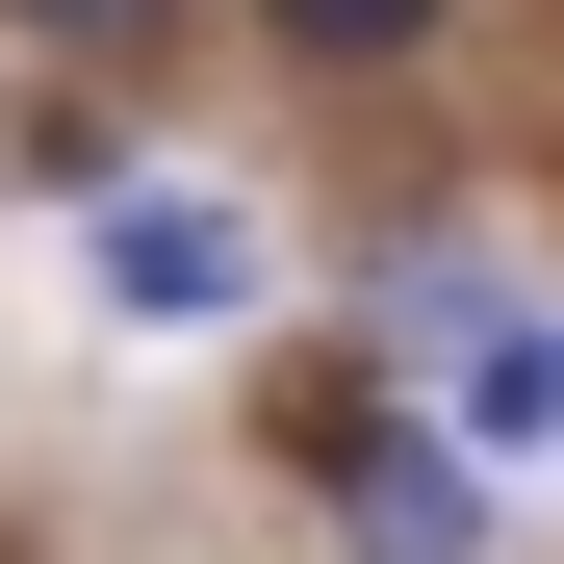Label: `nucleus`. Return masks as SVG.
Listing matches in <instances>:
<instances>
[{
    "label": "nucleus",
    "mask_w": 564,
    "mask_h": 564,
    "mask_svg": "<svg viewBox=\"0 0 564 564\" xmlns=\"http://www.w3.org/2000/svg\"><path fill=\"white\" fill-rule=\"evenodd\" d=\"M334 539H359V564H488V488H462L436 436H359V462H334Z\"/></svg>",
    "instance_id": "2"
},
{
    "label": "nucleus",
    "mask_w": 564,
    "mask_h": 564,
    "mask_svg": "<svg viewBox=\"0 0 564 564\" xmlns=\"http://www.w3.org/2000/svg\"><path fill=\"white\" fill-rule=\"evenodd\" d=\"M257 26H282V52H411L436 0H257Z\"/></svg>",
    "instance_id": "3"
},
{
    "label": "nucleus",
    "mask_w": 564,
    "mask_h": 564,
    "mask_svg": "<svg viewBox=\"0 0 564 564\" xmlns=\"http://www.w3.org/2000/svg\"><path fill=\"white\" fill-rule=\"evenodd\" d=\"M26 26H77V52H154V26H180V0H26Z\"/></svg>",
    "instance_id": "4"
},
{
    "label": "nucleus",
    "mask_w": 564,
    "mask_h": 564,
    "mask_svg": "<svg viewBox=\"0 0 564 564\" xmlns=\"http://www.w3.org/2000/svg\"><path fill=\"white\" fill-rule=\"evenodd\" d=\"M104 308L129 334H231L257 308V206H231V180H129V206H104Z\"/></svg>",
    "instance_id": "1"
}]
</instances>
